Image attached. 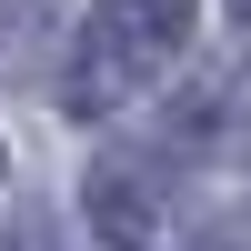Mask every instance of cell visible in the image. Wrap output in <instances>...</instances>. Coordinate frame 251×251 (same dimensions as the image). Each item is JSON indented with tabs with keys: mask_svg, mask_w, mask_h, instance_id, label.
Listing matches in <instances>:
<instances>
[{
	"mask_svg": "<svg viewBox=\"0 0 251 251\" xmlns=\"http://www.w3.org/2000/svg\"><path fill=\"white\" fill-rule=\"evenodd\" d=\"M80 201H91V231H100V241L141 251V241L161 231V161H141V151H100L91 181H80Z\"/></svg>",
	"mask_w": 251,
	"mask_h": 251,
	"instance_id": "cell-2",
	"label": "cell"
},
{
	"mask_svg": "<svg viewBox=\"0 0 251 251\" xmlns=\"http://www.w3.org/2000/svg\"><path fill=\"white\" fill-rule=\"evenodd\" d=\"M40 20H50L40 0H0V71H20V60L40 50Z\"/></svg>",
	"mask_w": 251,
	"mask_h": 251,
	"instance_id": "cell-3",
	"label": "cell"
},
{
	"mask_svg": "<svg viewBox=\"0 0 251 251\" xmlns=\"http://www.w3.org/2000/svg\"><path fill=\"white\" fill-rule=\"evenodd\" d=\"M0 251H20V241H0Z\"/></svg>",
	"mask_w": 251,
	"mask_h": 251,
	"instance_id": "cell-6",
	"label": "cell"
},
{
	"mask_svg": "<svg viewBox=\"0 0 251 251\" xmlns=\"http://www.w3.org/2000/svg\"><path fill=\"white\" fill-rule=\"evenodd\" d=\"M231 20H251V0H231Z\"/></svg>",
	"mask_w": 251,
	"mask_h": 251,
	"instance_id": "cell-4",
	"label": "cell"
},
{
	"mask_svg": "<svg viewBox=\"0 0 251 251\" xmlns=\"http://www.w3.org/2000/svg\"><path fill=\"white\" fill-rule=\"evenodd\" d=\"M201 0H100L71 40V71H60V111L71 121H111L121 100H141L161 71L181 60Z\"/></svg>",
	"mask_w": 251,
	"mask_h": 251,
	"instance_id": "cell-1",
	"label": "cell"
},
{
	"mask_svg": "<svg viewBox=\"0 0 251 251\" xmlns=\"http://www.w3.org/2000/svg\"><path fill=\"white\" fill-rule=\"evenodd\" d=\"M0 171H10V151H0Z\"/></svg>",
	"mask_w": 251,
	"mask_h": 251,
	"instance_id": "cell-5",
	"label": "cell"
}]
</instances>
